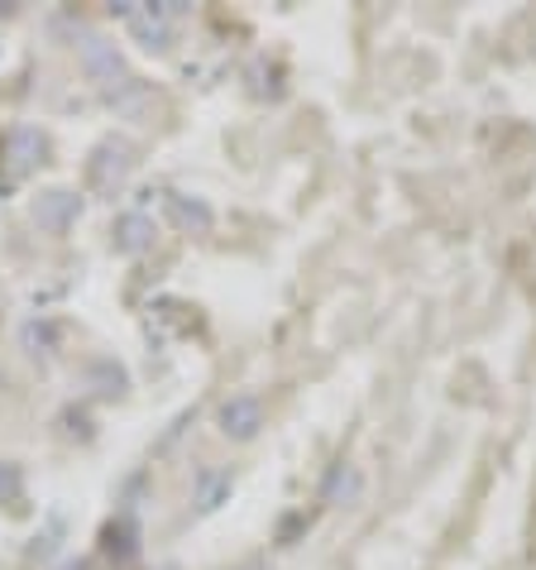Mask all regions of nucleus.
<instances>
[{
  "label": "nucleus",
  "instance_id": "nucleus-2",
  "mask_svg": "<svg viewBox=\"0 0 536 570\" xmlns=\"http://www.w3.org/2000/svg\"><path fill=\"white\" fill-rule=\"evenodd\" d=\"M43 135L34 130V125H14V130H6V139H0V168H6V178L10 183H20L24 173H34L43 164Z\"/></svg>",
  "mask_w": 536,
  "mask_h": 570
},
{
  "label": "nucleus",
  "instance_id": "nucleus-1",
  "mask_svg": "<svg viewBox=\"0 0 536 570\" xmlns=\"http://www.w3.org/2000/svg\"><path fill=\"white\" fill-rule=\"evenodd\" d=\"M130 173H135V145L125 135H106L101 145L91 149V158H87V178L106 197H116Z\"/></svg>",
  "mask_w": 536,
  "mask_h": 570
},
{
  "label": "nucleus",
  "instance_id": "nucleus-7",
  "mask_svg": "<svg viewBox=\"0 0 536 570\" xmlns=\"http://www.w3.org/2000/svg\"><path fill=\"white\" fill-rule=\"evenodd\" d=\"M125 20H130V35L145 43V49H168V14L163 10L130 6V10H125Z\"/></svg>",
  "mask_w": 536,
  "mask_h": 570
},
{
  "label": "nucleus",
  "instance_id": "nucleus-6",
  "mask_svg": "<svg viewBox=\"0 0 536 570\" xmlns=\"http://www.w3.org/2000/svg\"><path fill=\"white\" fill-rule=\"evenodd\" d=\"M168 216H172V226L187 230V235H211V226H216V216H211L207 202H201V197H182V193L168 197Z\"/></svg>",
  "mask_w": 536,
  "mask_h": 570
},
{
  "label": "nucleus",
  "instance_id": "nucleus-8",
  "mask_svg": "<svg viewBox=\"0 0 536 570\" xmlns=\"http://www.w3.org/2000/svg\"><path fill=\"white\" fill-rule=\"evenodd\" d=\"M153 245V220L149 216H120L116 220V249L120 255H139V249H149Z\"/></svg>",
  "mask_w": 536,
  "mask_h": 570
},
{
  "label": "nucleus",
  "instance_id": "nucleus-3",
  "mask_svg": "<svg viewBox=\"0 0 536 570\" xmlns=\"http://www.w3.org/2000/svg\"><path fill=\"white\" fill-rule=\"evenodd\" d=\"M29 216H34V226L43 235H68L72 220L82 216V197L68 193V187H49V193L34 197V207H29Z\"/></svg>",
  "mask_w": 536,
  "mask_h": 570
},
{
  "label": "nucleus",
  "instance_id": "nucleus-9",
  "mask_svg": "<svg viewBox=\"0 0 536 570\" xmlns=\"http://www.w3.org/2000/svg\"><path fill=\"white\" fill-rule=\"evenodd\" d=\"M0 503H20V465L0 461Z\"/></svg>",
  "mask_w": 536,
  "mask_h": 570
},
{
  "label": "nucleus",
  "instance_id": "nucleus-4",
  "mask_svg": "<svg viewBox=\"0 0 536 570\" xmlns=\"http://www.w3.org/2000/svg\"><path fill=\"white\" fill-rule=\"evenodd\" d=\"M77 58H82V68L87 77L97 87H125L120 77H125V62H120V49L110 39L101 35H82V43H77Z\"/></svg>",
  "mask_w": 536,
  "mask_h": 570
},
{
  "label": "nucleus",
  "instance_id": "nucleus-5",
  "mask_svg": "<svg viewBox=\"0 0 536 570\" xmlns=\"http://www.w3.org/2000/svg\"><path fill=\"white\" fill-rule=\"evenodd\" d=\"M220 432H226L230 441H255L259 436V426H264V403L255 399V393H235V399L220 403Z\"/></svg>",
  "mask_w": 536,
  "mask_h": 570
}]
</instances>
